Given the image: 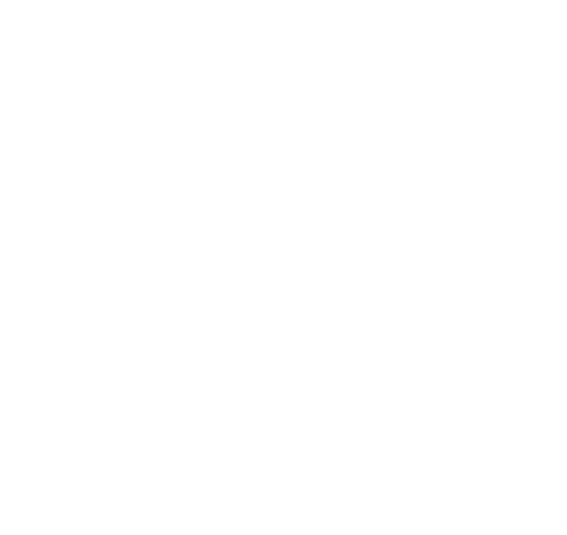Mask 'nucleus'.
Here are the masks:
<instances>
[]
</instances>
